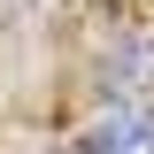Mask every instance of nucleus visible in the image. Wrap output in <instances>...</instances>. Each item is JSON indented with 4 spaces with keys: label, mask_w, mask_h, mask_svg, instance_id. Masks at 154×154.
<instances>
[{
    "label": "nucleus",
    "mask_w": 154,
    "mask_h": 154,
    "mask_svg": "<svg viewBox=\"0 0 154 154\" xmlns=\"http://www.w3.org/2000/svg\"><path fill=\"white\" fill-rule=\"evenodd\" d=\"M85 154H154V123L139 108H108L93 131H85Z\"/></svg>",
    "instance_id": "obj_1"
}]
</instances>
